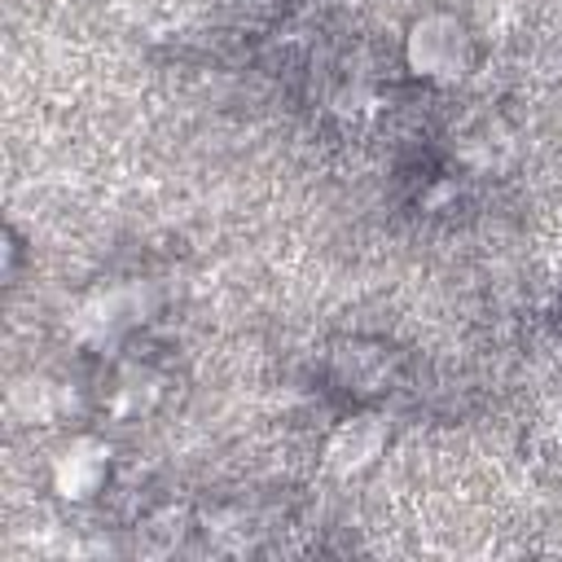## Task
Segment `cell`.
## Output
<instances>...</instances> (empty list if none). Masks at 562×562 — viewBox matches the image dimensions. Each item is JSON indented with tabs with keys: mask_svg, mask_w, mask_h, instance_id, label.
Returning <instances> with one entry per match:
<instances>
[{
	"mask_svg": "<svg viewBox=\"0 0 562 562\" xmlns=\"http://www.w3.org/2000/svg\"><path fill=\"white\" fill-rule=\"evenodd\" d=\"M378 443H382V435L373 430V426H347V430H338V439L329 443V461L338 465V470H356V465H364L373 452H378Z\"/></svg>",
	"mask_w": 562,
	"mask_h": 562,
	"instance_id": "3957f363",
	"label": "cell"
},
{
	"mask_svg": "<svg viewBox=\"0 0 562 562\" xmlns=\"http://www.w3.org/2000/svg\"><path fill=\"white\" fill-rule=\"evenodd\" d=\"M53 479H57V492L70 496V501H83L97 492V483L105 479V448L97 439H75L57 465H53Z\"/></svg>",
	"mask_w": 562,
	"mask_h": 562,
	"instance_id": "7a4b0ae2",
	"label": "cell"
},
{
	"mask_svg": "<svg viewBox=\"0 0 562 562\" xmlns=\"http://www.w3.org/2000/svg\"><path fill=\"white\" fill-rule=\"evenodd\" d=\"M408 57H413L417 75L452 79V75H461V66L470 57V40L452 18H426L408 40Z\"/></svg>",
	"mask_w": 562,
	"mask_h": 562,
	"instance_id": "6da1fadb",
	"label": "cell"
}]
</instances>
